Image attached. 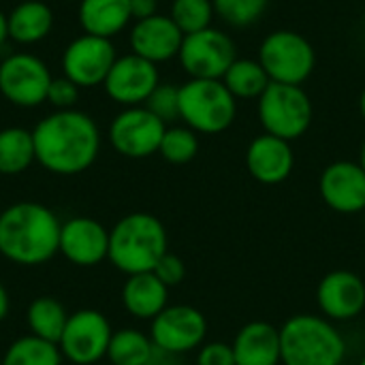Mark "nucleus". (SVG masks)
Returning a JSON list of instances; mask_svg holds the SVG:
<instances>
[{
	"label": "nucleus",
	"instance_id": "nucleus-22",
	"mask_svg": "<svg viewBox=\"0 0 365 365\" xmlns=\"http://www.w3.org/2000/svg\"><path fill=\"white\" fill-rule=\"evenodd\" d=\"M77 15L86 34L103 38H113L133 21L130 0H81Z\"/></svg>",
	"mask_w": 365,
	"mask_h": 365
},
{
	"label": "nucleus",
	"instance_id": "nucleus-17",
	"mask_svg": "<svg viewBox=\"0 0 365 365\" xmlns=\"http://www.w3.org/2000/svg\"><path fill=\"white\" fill-rule=\"evenodd\" d=\"M317 304L329 321H353L365 310V282L349 269L329 272L319 282Z\"/></svg>",
	"mask_w": 365,
	"mask_h": 365
},
{
	"label": "nucleus",
	"instance_id": "nucleus-19",
	"mask_svg": "<svg viewBox=\"0 0 365 365\" xmlns=\"http://www.w3.org/2000/svg\"><path fill=\"white\" fill-rule=\"evenodd\" d=\"M293 167L295 154L291 141L263 133L255 137L246 148V169L259 184H282L293 173Z\"/></svg>",
	"mask_w": 365,
	"mask_h": 365
},
{
	"label": "nucleus",
	"instance_id": "nucleus-42",
	"mask_svg": "<svg viewBox=\"0 0 365 365\" xmlns=\"http://www.w3.org/2000/svg\"><path fill=\"white\" fill-rule=\"evenodd\" d=\"M359 365H365V357H364V359H361V361H359Z\"/></svg>",
	"mask_w": 365,
	"mask_h": 365
},
{
	"label": "nucleus",
	"instance_id": "nucleus-27",
	"mask_svg": "<svg viewBox=\"0 0 365 365\" xmlns=\"http://www.w3.org/2000/svg\"><path fill=\"white\" fill-rule=\"evenodd\" d=\"M62 359L58 344L30 334L11 342L0 361L2 365H62Z\"/></svg>",
	"mask_w": 365,
	"mask_h": 365
},
{
	"label": "nucleus",
	"instance_id": "nucleus-7",
	"mask_svg": "<svg viewBox=\"0 0 365 365\" xmlns=\"http://www.w3.org/2000/svg\"><path fill=\"white\" fill-rule=\"evenodd\" d=\"M257 60L274 83L304 86L317 68V51L312 43L295 30H274L261 45Z\"/></svg>",
	"mask_w": 365,
	"mask_h": 365
},
{
	"label": "nucleus",
	"instance_id": "nucleus-13",
	"mask_svg": "<svg viewBox=\"0 0 365 365\" xmlns=\"http://www.w3.org/2000/svg\"><path fill=\"white\" fill-rule=\"evenodd\" d=\"M207 334V321L201 310L180 304L167 306L156 319H152L150 338L156 349L184 355L199 349Z\"/></svg>",
	"mask_w": 365,
	"mask_h": 365
},
{
	"label": "nucleus",
	"instance_id": "nucleus-2",
	"mask_svg": "<svg viewBox=\"0 0 365 365\" xmlns=\"http://www.w3.org/2000/svg\"><path fill=\"white\" fill-rule=\"evenodd\" d=\"M58 216L43 203L19 201L2 210L0 255L21 267H36L60 252Z\"/></svg>",
	"mask_w": 365,
	"mask_h": 365
},
{
	"label": "nucleus",
	"instance_id": "nucleus-40",
	"mask_svg": "<svg viewBox=\"0 0 365 365\" xmlns=\"http://www.w3.org/2000/svg\"><path fill=\"white\" fill-rule=\"evenodd\" d=\"M359 113H361V118H364L365 122V88L361 90V96H359Z\"/></svg>",
	"mask_w": 365,
	"mask_h": 365
},
{
	"label": "nucleus",
	"instance_id": "nucleus-32",
	"mask_svg": "<svg viewBox=\"0 0 365 365\" xmlns=\"http://www.w3.org/2000/svg\"><path fill=\"white\" fill-rule=\"evenodd\" d=\"M145 107L165 124L180 120V88L171 83H158L145 101Z\"/></svg>",
	"mask_w": 365,
	"mask_h": 365
},
{
	"label": "nucleus",
	"instance_id": "nucleus-29",
	"mask_svg": "<svg viewBox=\"0 0 365 365\" xmlns=\"http://www.w3.org/2000/svg\"><path fill=\"white\" fill-rule=\"evenodd\" d=\"M158 154L171 165H186L199 154V135L184 126H167Z\"/></svg>",
	"mask_w": 365,
	"mask_h": 365
},
{
	"label": "nucleus",
	"instance_id": "nucleus-20",
	"mask_svg": "<svg viewBox=\"0 0 365 365\" xmlns=\"http://www.w3.org/2000/svg\"><path fill=\"white\" fill-rule=\"evenodd\" d=\"M235 365H280V329L267 321L246 323L233 340Z\"/></svg>",
	"mask_w": 365,
	"mask_h": 365
},
{
	"label": "nucleus",
	"instance_id": "nucleus-44",
	"mask_svg": "<svg viewBox=\"0 0 365 365\" xmlns=\"http://www.w3.org/2000/svg\"><path fill=\"white\" fill-rule=\"evenodd\" d=\"M0 216H2V207H0Z\"/></svg>",
	"mask_w": 365,
	"mask_h": 365
},
{
	"label": "nucleus",
	"instance_id": "nucleus-26",
	"mask_svg": "<svg viewBox=\"0 0 365 365\" xmlns=\"http://www.w3.org/2000/svg\"><path fill=\"white\" fill-rule=\"evenodd\" d=\"M36 163L32 130L21 126H9L0 130V175L24 173Z\"/></svg>",
	"mask_w": 365,
	"mask_h": 365
},
{
	"label": "nucleus",
	"instance_id": "nucleus-18",
	"mask_svg": "<svg viewBox=\"0 0 365 365\" xmlns=\"http://www.w3.org/2000/svg\"><path fill=\"white\" fill-rule=\"evenodd\" d=\"M130 49L133 53L160 64L178 58L184 32L175 26V21L169 15H152L148 19H139L130 28Z\"/></svg>",
	"mask_w": 365,
	"mask_h": 365
},
{
	"label": "nucleus",
	"instance_id": "nucleus-1",
	"mask_svg": "<svg viewBox=\"0 0 365 365\" xmlns=\"http://www.w3.org/2000/svg\"><path fill=\"white\" fill-rule=\"evenodd\" d=\"M36 163L56 175H77L94 165L101 152L96 122L79 109H56L32 130Z\"/></svg>",
	"mask_w": 365,
	"mask_h": 365
},
{
	"label": "nucleus",
	"instance_id": "nucleus-41",
	"mask_svg": "<svg viewBox=\"0 0 365 365\" xmlns=\"http://www.w3.org/2000/svg\"><path fill=\"white\" fill-rule=\"evenodd\" d=\"M359 165L364 167V171H365V141L361 143V152H359Z\"/></svg>",
	"mask_w": 365,
	"mask_h": 365
},
{
	"label": "nucleus",
	"instance_id": "nucleus-6",
	"mask_svg": "<svg viewBox=\"0 0 365 365\" xmlns=\"http://www.w3.org/2000/svg\"><path fill=\"white\" fill-rule=\"evenodd\" d=\"M257 115L267 135L295 141L312 126L314 105L302 86L272 81L257 98Z\"/></svg>",
	"mask_w": 365,
	"mask_h": 365
},
{
	"label": "nucleus",
	"instance_id": "nucleus-38",
	"mask_svg": "<svg viewBox=\"0 0 365 365\" xmlns=\"http://www.w3.org/2000/svg\"><path fill=\"white\" fill-rule=\"evenodd\" d=\"M9 308H11L9 293H6V289L2 287V282H0V323L6 319V314H9Z\"/></svg>",
	"mask_w": 365,
	"mask_h": 365
},
{
	"label": "nucleus",
	"instance_id": "nucleus-12",
	"mask_svg": "<svg viewBox=\"0 0 365 365\" xmlns=\"http://www.w3.org/2000/svg\"><path fill=\"white\" fill-rule=\"evenodd\" d=\"M118 60L111 38L81 34L73 38L62 53V73L79 88L103 86Z\"/></svg>",
	"mask_w": 365,
	"mask_h": 365
},
{
	"label": "nucleus",
	"instance_id": "nucleus-28",
	"mask_svg": "<svg viewBox=\"0 0 365 365\" xmlns=\"http://www.w3.org/2000/svg\"><path fill=\"white\" fill-rule=\"evenodd\" d=\"M154 353V342L150 336L137 329L113 331L107 359L113 365H145Z\"/></svg>",
	"mask_w": 365,
	"mask_h": 365
},
{
	"label": "nucleus",
	"instance_id": "nucleus-45",
	"mask_svg": "<svg viewBox=\"0 0 365 365\" xmlns=\"http://www.w3.org/2000/svg\"><path fill=\"white\" fill-rule=\"evenodd\" d=\"M0 365H2V361H0Z\"/></svg>",
	"mask_w": 365,
	"mask_h": 365
},
{
	"label": "nucleus",
	"instance_id": "nucleus-31",
	"mask_svg": "<svg viewBox=\"0 0 365 365\" xmlns=\"http://www.w3.org/2000/svg\"><path fill=\"white\" fill-rule=\"evenodd\" d=\"M214 13L231 28H250L267 11L269 0H212Z\"/></svg>",
	"mask_w": 365,
	"mask_h": 365
},
{
	"label": "nucleus",
	"instance_id": "nucleus-3",
	"mask_svg": "<svg viewBox=\"0 0 365 365\" xmlns=\"http://www.w3.org/2000/svg\"><path fill=\"white\" fill-rule=\"evenodd\" d=\"M169 252L165 225L148 212H133L120 218L109 231L107 259L126 276L145 274Z\"/></svg>",
	"mask_w": 365,
	"mask_h": 365
},
{
	"label": "nucleus",
	"instance_id": "nucleus-14",
	"mask_svg": "<svg viewBox=\"0 0 365 365\" xmlns=\"http://www.w3.org/2000/svg\"><path fill=\"white\" fill-rule=\"evenodd\" d=\"M158 83V64L130 51L126 56H118L103 88L113 103L122 107H139L145 105Z\"/></svg>",
	"mask_w": 365,
	"mask_h": 365
},
{
	"label": "nucleus",
	"instance_id": "nucleus-34",
	"mask_svg": "<svg viewBox=\"0 0 365 365\" xmlns=\"http://www.w3.org/2000/svg\"><path fill=\"white\" fill-rule=\"evenodd\" d=\"M152 274L165 284V287H178L184 278H186V265H184V261L178 257V255H171V252H167L158 263H156V267L152 269Z\"/></svg>",
	"mask_w": 365,
	"mask_h": 365
},
{
	"label": "nucleus",
	"instance_id": "nucleus-8",
	"mask_svg": "<svg viewBox=\"0 0 365 365\" xmlns=\"http://www.w3.org/2000/svg\"><path fill=\"white\" fill-rule=\"evenodd\" d=\"M235 58L233 38L214 26L184 34L178 53L180 66L190 79H222Z\"/></svg>",
	"mask_w": 365,
	"mask_h": 365
},
{
	"label": "nucleus",
	"instance_id": "nucleus-11",
	"mask_svg": "<svg viewBox=\"0 0 365 365\" xmlns=\"http://www.w3.org/2000/svg\"><path fill=\"white\" fill-rule=\"evenodd\" d=\"M167 124L158 120L145 105L124 107L109 124L111 148L126 158H148L158 154Z\"/></svg>",
	"mask_w": 365,
	"mask_h": 365
},
{
	"label": "nucleus",
	"instance_id": "nucleus-30",
	"mask_svg": "<svg viewBox=\"0 0 365 365\" xmlns=\"http://www.w3.org/2000/svg\"><path fill=\"white\" fill-rule=\"evenodd\" d=\"M169 17L184 34H192L210 28L216 13L212 0H173Z\"/></svg>",
	"mask_w": 365,
	"mask_h": 365
},
{
	"label": "nucleus",
	"instance_id": "nucleus-43",
	"mask_svg": "<svg viewBox=\"0 0 365 365\" xmlns=\"http://www.w3.org/2000/svg\"><path fill=\"white\" fill-rule=\"evenodd\" d=\"M364 56H365V41H364Z\"/></svg>",
	"mask_w": 365,
	"mask_h": 365
},
{
	"label": "nucleus",
	"instance_id": "nucleus-33",
	"mask_svg": "<svg viewBox=\"0 0 365 365\" xmlns=\"http://www.w3.org/2000/svg\"><path fill=\"white\" fill-rule=\"evenodd\" d=\"M79 86L73 83L68 77H53L49 92H47V103H51L56 109H75V103L79 98Z\"/></svg>",
	"mask_w": 365,
	"mask_h": 365
},
{
	"label": "nucleus",
	"instance_id": "nucleus-21",
	"mask_svg": "<svg viewBox=\"0 0 365 365\" xmlns=\"http://www.w3.org/2000/svg\"><path fill=\"white\" fill-rule=\"evenodd\" d=\"M169 302V287H165L152 272L128 276L122 287V304L128 314L141 321L156 319Z\"/></svg>",
	"mask_w": 365,
	"mask_h": 365
},
{
	"label": "nucleus",
	"instance_id": "nucleus-37",
	"mask_svg": "<svg viewBox=\"0 0 365 365\" xmlns=\"http://www.w3.org/2000/svg\"><path fill=\"white\" fill-rule=\"evenodd\" d=\"M145 365H180V355H173V353H167V351H160L154 346V353Z\"/></svg>",
	"mask_w": 365,
	"mask_h": 365
},
{
	"label": "nucleus",
	"instance_id": "nucleus-39",
	"mask_svg": "<svg viewBox=\"0 0 365 365\" xmlns=\"http://www.w3.org/2000/svg\"><path fill=\"white\" fill-rule=\"evenodd\" d=\"M9 38V28H6V13L0 11V47L4 45V41Z\"/></svg>",
	"mask_w": 365,
	"mask_h": 365
},
{
	"label": "nucleus",
	"instance_id": "nucleus-16",
	"mask_svg": "<svg viewBox=\"0 0 365 365\" xmlns=\"http://www.w3.org/2000/svg\"><path fill=\"white\" fill-rule=\"evenodd\" d=\"M60 255L77 267H96L109 255V231L94 218L75 216L62 222Z\"/></svg>",
	"mask_w": 365,
	"mask_h": 365
},
{
	"label": "nucleus",
	"instance_id": "nucleus-25",
	"mask_svg": "<svg viewBox=\"0 0 365 365\" xmlns=\"http://www.w3.org/2000/svg\"><path fill=\"white\" fill-rule=\"evenodd\" d=\"M220 81L237 101H257L272 83L257 58H235Z\"/></svg>",
	"mask_w": 365,
	"mask_h": 365
},
{
	"label": "nucleus",
	"instance_id": "nucleus-24",
	"mask_svg": "<svg viewBox=\"0 0 365 365\" xmlns=\"http://www.w3.org/2000/svg\"><path fill=\"white\" fill-rule=\"evenodd\" d=\"M68 321V312L64 308V304L51 295H41L34 302H30L28 310H26V323L30 327V334L58 344L64 327Z\"/></svg>",
	"mask_w": 365,
	"mask_h": 365
},
{
	"label": "nucleus",
	"instance_id": "nucleus-35",
	"mask_svg": "<svg viewBox=\"0 0 365 365\" xmlns=\"http://www.w3.org/2000/svg\"><path fill=\"white\" fill-rule=\"evenodd\" d=\"M197 365H235L233 346L225 342L203 344L197 355Z\"/></svg>",
	"mask_w": 365,
	"mask_h": 365
},
{
	"label": "nucleus",
	"instance_id": "nucleus-15",
	"mask_svg": "<svg viewBox=\"0 0 365 365\" xmlns=\"http://www.w3.org/2000/svg\"><path fill=\"white\" fill-rule=\"evenodd\" d=\"M325 205L338 214L365 212V171L359 160H336L327 165L319 180Z\"/></svg>",
	"mask_w": 365,
	"mask_h": 365
},
{
	"label": "nucleus",
	"instance_id": "nucleus-5",
	"mask_svg": "<svg viewBox=\"0 0 365 365\" xmlns=\"http://www.w3.org/2000/svg\"><path fill=\"white\" fill-rule=\"evenodd\" d=\"M237 118V98L220 79H188L180 86V120L197 135H220Z\"/></svg>",
	"mask_w": 365,
	"mask_h": 365
},
{
	"label": "nucleus",
	"instance_id": "nucleus-4",
	"mask_svg": "<svg viewBox=\"0 0 365 365\" xmlns=\"http://www.w3.org/2000/svg\"><path fill=\"white\" fill-rule=\"evenodd\" d=\"M282 365H342L346 340L334 321L317 314H295L280 327Z\"/></svg>",
	"mask_w": 365,
	"mask_h": 365
},
{
	"label": "nucleus",
	"instance_id": "nucleus-23",
	"mask_svg": "<svg viewBox=\"0 0 365 365\" xmlns=\"http://www.w3.org/2000/svg\"><path fill=\"white\" fill-rule=\"evenodd\" d=\"M9 38L19 45H34L49 36L53 11L43 0H24L6 15Z\"/></svg>",
	"mask_w": 365,
	"mask_h": 365
},
{
	"label": "nucleus",
	"instance_id": "nucleus-9",
	"mask_svg": "<svg viewBox=\"0 0 365 365\" xmlns=\"http://www.w3.org/2000/svg\"><path fill=\"white\" fill-rule=\"evenodd\" d=\"M113 329L98 310L83 308L68 314L66 327L58 340L62 357L73 365H94L107 357Z\"/></svg>",
	"mask_w": 365,
	"mask_h": 365
},
{
	"label": "nucleus",
	"instance_id": "nucleus-36",
	"mask_svg": "<svg viewBox=\"0 0 365 365\" xmlns=\"http://www.w3.org/2000/svg\"><path fill=\"white\" fill-rule=\"evenodd\" d=\"M130 13L133 21L148 19L158 13V0H130Z\"/></svg>",
	"mask_w": 365,
	"mask_h": 365
},
{
	"label": "nucleus",
	"instance_id": "nucleus-10",
	"mask_svg": "<svg viewBox=\"0 0 365 365\" xmlns=\"http://www.w3.org/2000/svg\"><path fill=\"white\" fill-rule=\"evenodd\" d=\"M51 79L47 64L34 53L19 51L0 62V94L17 107L47 103Z\"/></svg>",
	"mask_w": 365,
	"mask_h": 365
}]
</instances>
